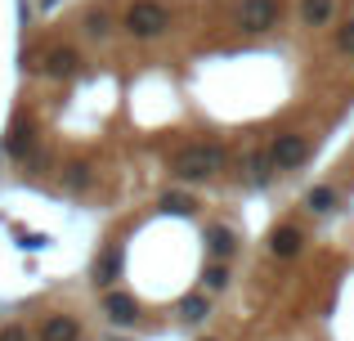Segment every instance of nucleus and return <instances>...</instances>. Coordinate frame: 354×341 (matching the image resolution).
<instances>
[{"instance_id":"obj_1","label":"nucleus","mask_w":354,"mask_h":341,"mask_svg":"<svg viewBox=\"0 0 354 341\" xmlns=\"http://www.w3.org/2000/svg\"><path fill=\"white\" fill-rule=\"evenodd\" d=\"M301 247H305V229L301 225H278L274 234H269V252H274L278 261H292Z\"/></svg>"},{"instance_id":"obj_2","label":"nucleus","mask_w":354,"mask_h":341,"mask_svg":"<svg viewBox=\"0 0 354 341\" xmlns=\"http://www.w3.org/2000/svg\"><path fill=\"white\" fill-rule=\"evenodd\" d=\"M104 315L113 319L117 328H130L139 319V301L130 297V292H108V297H104Z\"/></svg>"},{"instance_id":"obj_3","label":"nucleus","mask_w":354,"mask_h":341,"mask_svg":"<svg viewBox=\"0 0 354 341\" xmlns=\"http://www.w3.org/2000/svg\"><path fill=\"white\" fill-rule=\"evenodd\" d=\"M41 341H81V324L72 315H50L41 324Z\"/></svg>"},{"instance_id":"obj_4","label":"nucleus","mask_w":354,"mask_h":341,"mask_svg":"<svg viewBox=\"0 0 354 341\" xmlns=\"http://www.w3.org/2000/svg\"><path fill=\"white\" fill-rule=\"evenodd\" d=\"M207 252L211 256H234L238 252V234L229 225H211L207 229Z\"/></svg>"},{"instance_id":"obj_5","label":"nucleus","mask_w":354,"mask_h":341,"mask_svg":"<svg viewBox=\"0 0 354 341\" xmlns=\"http://www.w3.org/2000/svg\"><path fill=\"white\" fill-rule=\"evenodd\" d=\"M207 315H211V297H207V292H193V297L180 301V319H184V324H202Z\"/></svg>"},{"instance_id":"obj_6","label":"nucleus","mask_w":354,"mask_h":341,"mask_svg":"<svg viewBox=\"0 0 354 341\" xmlns=\"http://www.w3.org/2000/svg\"><path fill=\"white\" fill-rule=\"evenodd\" d=\"M117 274H121V252H117V247H108L104 261L95 265V283H99V288H108V283H117Z\"/></svg>"},{"instance_id":"obj_7","label":"nucleus","mask_w":354,"mask_h":341,"mask_svg":"<svg viewBox=\"0 0 354 341\" xmlns=\"http://www.w3.org/2000/svg\"><path fill=\"white\" fill-rule=\"evenodd\" d=\"M45 72H50V77H68V72H77V54H72V50H54L50 59H45Z\"/></svg>"},{"instance_id":"obj_8","label":"nucleus","mask_w":354,"mask_h":341,"mask_svg":"<svg viewBox=\"0 0 354 341\" xmlns=\"http://www.w3.org/2000/svg\"><path fill=\"white\" fill-rule=\"evenodd\" d=\"M27 144H32V126L18 122V126H14V135H9V153H27Z\"/></svg>"},{"instance_id":"obj_9","label":"nucleus","mask_w":354,"mask_h":341,"mask_svg":"<svg viewBox=\"0 0 354 341\" xmlns=\"http://www.w3.org/2000/svg\"><path fill=\"white\" fill-rule=\"evenodd\" d=\"M86 184H90V167L86 162H72L68 167V189H86Z\"/></svg>"},{"instance_id":"obj_10","label":"nucleus","mask_w":354,"mask_h":341,"mask_svg":"<svg viewBox=\"0 0 354 341\" xmlns=\"http://www.w3.org/2000/svg\"><path fill=\"white\" fill-rule=\"evenodd\" d=\"M0 341H32V337H27L23 324H9V328H0Z\"/></svg>"},{"instance_id":"obj_11","label":"nucleus","mask_w":354,"mask_h":341,"mask_svg":"<svg viewBox=\"0 0 354 341\" xmlns=\"http://www.w3.org/2000/svg\"><path fill=\"white\" fill-rule=\"evenodd\" d=\"M202 341H216V337H202Z\"/></svg>"},{"instance_id":"obj_12","label":"nucleus","mask_w":354,"mask_h":341,"mask_svg":"<svg viewBox=\"0 0 354 341\" xmlns=\"http://www.w3.org/2000/svg\"><path fill=\"white\" fill-rule=\"evenodd\" d=\"M121 341H126V337H121Z\"/></svg>"}]
</instances>
